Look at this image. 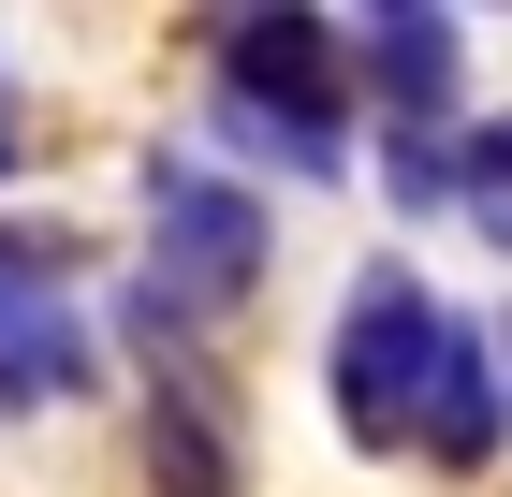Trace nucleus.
<instances>
[{
    "label": "nucleus",
    "instance_id": "1",
    "mask_svg": "<svg viewBox=\"0 0 512 497\" xmlns=\"http://www.w3.org/2000/svg\"><path fill=\"white\" fill-rule=\"evenodd\" d=\"M220 132L278 176H337L352 103H337V15H220Z\"/></svg>",
    "mask_w": 512,
    "mask_h": 497
},
{
    "label": "nucleus",
    "instance_id": "2",
    "mask_svg": "<svg viewBox=\"0 0 512 497\" xmlns=\"http://www.w3.org/2000/svg\"><path fill=\"white\" fill-rule=\"evenodd\" d=\"M439 366V293L410 264H366L337 293V337H322V381H337V439L352 454H410V410H425Z\"/></svg>",
    "mask_w": 512,
    "mask_h": 497
},
{
    "label": "nucleus",
    "instance_id": "3",
    "mask_svg": "<svg viewBox=\"0 0 512 497\" xmlns=\"http://www.w3.org/2000/svg\"><path fill=\"white\" fill-rule=\"evenodd\" d=\"M147 234H161V293L176 307H249V278H264V205L235 191V176H205L191 147H147Z\"/></svg>",
    "mask_w": 512,
    "mask_h": 497
},
{
    "label": "nucleus",
    "instance_id": "4",
    "mask_svg": "<svg viewBox=\"0 0 512 497\" xmlns=\"http://www.w3.org/2000/svg\"><path fill=\"white\" fill-rule=\"evenodd\" d=\"M147 483L161 497H249V454H235V410H220L205 351H161V381H147Z\"/></svg>",
    "mask_w": 512,
    "mask_h": 497
},
{
    "label": "nucleus",
    "instance_id": "5",
    "mask_svg": "<svg viewBox=\"0 0 512 497\" xmlns=\"http://www.w3.org/2000/svg\"><path fill=\"white\" fill-rule=\"evenodd\" d=\"M337 59H366L395 132H439L454 103V59H469V15H439V0H395V15H337Z\"/></svg>",
    "mask_w": 512,
    "mask_h": 497
},
{
    "label": "nucleus",
    "instance_id": "6",
    "mask_svg": "<svg viewBox=\"0 0 512 497\" xmlns=\"http://www.w3.org/2000/svg\"><path fill=\"white\" fill-rule=\"evenodd\" d=\"M498 351H483V322H454L439 307V366H425V410H410V454L425 468H483L498 454Z\"/></svg>",
    "mask_w": 512,
    "mask_h": 497
},
{
    "label": "nucleus",
    "instance_id": "7",
    "mask_svg": "<svg viewBox=\"0 0 512 497\" xmlns=\"http://www.w3.org/2000/svg\"><path fill=\"white\" fill-rule=\"evenodd\" d=\"M59 395H88V322L59 293L0 307V410H59Z\"/></svg>",
    "mask_w": 512,
    "mask_h": 497
},
{
    "label": "nucleus",
    "instance_id": "8",
    "mask_svg": "<svg viewBox=\"0 0 512 497\" xmlns=\"http://www.w3.org/2000/svg\"><path fill=\"white\" fill-rule=\"evenodd\" d=\"M454 205H469V220L512 249V117H483L469 147H454Z\"/></svg>",
    "mask_w": 512,
    "mask_h": 497
},
{
    "label": "nucleus",
    "instance_id": "9",
    "mask_svg": "<svg viewBox=\"0 0 512 497\" xmlns=\"http://www.w3.org/2000/svg\"><path fill=\"white\" fill-rule=\"evenodd\" d=\"M381 191H395V220L454 205V132H381Z\"/></svg>",
    "mask_w": 512,
    "mask_h": 497
},
{
    "label": "nucleus",
    "instance_id": "10",
    "mask_svg": "<svg viewBox=\"0 0 512 497\" xmlns=\"http://www.w3.org/2000/svg\"><path fill=\"white\" fill-rule=\"evenodd\" d=\"M59 264H74L59 234H0V307H44V293H59Z\"/></svg>",
    "mask_w": 512,
    "mask_h": 497
},
{
    "label": "nucleus",
    "instance_id": "11",
    "mask_svg": "<svg viewBox=\"0 0 512 497\" xmlns=\"http://www.w3.org/2000/svg\"><path fill=\"white\" fill-rule=\"evenodd\" d=\"M483 351H498V410H512V307H498V322H483Z\"/></svg>",
    "mask_w": 512,
    "mask_h": 497
},
{
    "label": "nucleus",
    "instance_id": "12",
    "mask_svg": "<svg viewBox=\"0 0 512 497\" xmlns=\"http://www.w3.org/2000/svg\"><path fill=\"white\" fill-rule=\"evenodd\" d=\"M15 161H30V147H15V103H0V176H15Z\"/></svg>",
    "mask_w": 512,
    "mask_h": 497
}]
</instances>
